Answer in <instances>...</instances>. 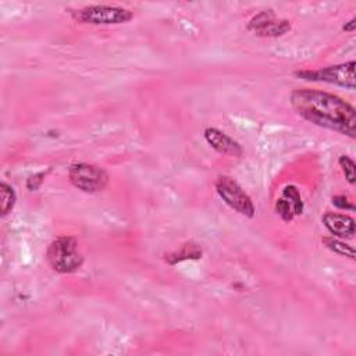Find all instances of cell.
Masks as SVG:
<instances>
[{
  "mask_svg": "<svg viewBox=\"0 0 356 356\" xmlns=\"http://www.w3.org/2000/svg\"><path fill=\"white\" fill-rule=\"evenodd\" d=\"M289 103L295 113L307 122L355 139V107L338 95L318 89L302 88L291 92Z\"/></svg>",
  "mask_w": 356,
  "mask_h": 356,
  "instance_id": "obj_1",
  "label": "cell"
},
{
  "mask_svg": "<svg viewBox=\"0 0 356 356\" xmlns=\"http://www.w3.org/2000/svg\"><path fill=\"white\" fill-rule=\"evenodd\" d=\"M50 267L60 274H71L81 268L83 256L78 250V242L74 236L63 235L50 242L46 250Z\"/></svg>",
  "mask_w": 356,
  "mask_h": 356,
  "instance_id": "obj_2",
  "label": "cell"
},
{
  "mask_svg": "<svg viewBox=\"0 0 356 356\" xmlns=\"http://www.w3.org/2000/svg\"><path fill=\"white\" fill-rule=\"evenodd\" d=\"M72 19L79 24L89 25H118L134 18V13L120 6L93 4L70 11Z\"/></svg>",
  "mask_w": 356,
  "mask_h": 356,
  "instance_id": "obj_3",
  "label": "cell"
},
{
  "mask_svg": "<svg viewBox=\"0 0 356 356\" xmlns=\"http://www.w3.org/2000/svg\"><path fill=\"white\" fill-rule=\"evenodd\" d=\"M355 67L356 63L353 60L342 64L328 65L316 70H298L293 75L299 79L312 81V82H325L337 86H342L345 89L353 90L356 88L355 83Z\"/></svg>",
  "mask_w": 356,
  "mask_h": 356,
  "instance_id": "obj_4",
  "label": "cell"
},
{
  "mask_svg": "<svg viewBox=\"0 0 356 356\" xmlns=\"http://www.w3.org/2000/svg\"><path fill=\"white\" fill-rule=\"evenodd\" d=\"M216 192L221 197V200L234 211L252 218L256 213V207L250 199V196L245 192V189L231 177L220 175L216 179Z\"/></svg>",
  "mask_w": 356,
  "mask_h": 356,
  "instance_id": "obj_5",
  "label": "cell"
},
{
  "mask_svg": "<svg viewBox=\"0 0 356 356\" xmlns=\"http://www.w3.org/2000/svg\"><path fill=\"white\" fill-rule=\"evenodd\" d=\"M68 179L81 192L96 193L108 184V174L99 165L89 163H74L68 168Z\"/></svg>",
  "mask_w": 356,
  "mask_h": 356,
  "instance_id": "obj_6",
  "label": "cell"
},
{
  "mask_svg": "<svg viewBox=\"0 0 356 356\" xmlns=\"http://www.w3.org/2000/svg\"><path fill=\"white\" fill-rule=\"evenodd\" d=\"M248 29L261 38H278L291 31L288 19L277 18L273 10H264L250 18Z\"/></svg>",
  "mask_w": 356,
  "mask_h": 356,
  "instance_id": "obj_7",
  "label": "cell"
},
{
  "mask_svg": "<svg viewBox=\"0 0 356 356\" xmlns=\"http://www.w3.org/2000/svg\"><path fill=\"white\" fill-rule=\"evenodd\" d=\"M204 140L213 147L217 153L229 156V157H241L243 153L242 146L234 138L228 136L225 132L217 128H206L203 132Z\"/></svg>",
  "mask_w": 356,
  "mask_h": 356,
  "instance_id": "obj_8",
  "label": "cell"
},
{
  "mask_svg": "<svg viewBox=\"0 0 356 356\" xmlns=\"http://www.w3.org/2000/svg\"><path fill=\"white\" fill-rule=\"evenodd\" d=\"M323 225L332 234V236L345 239L352 238L356 231L355 220L343 213L337 211H327L321 217Z\"/></svg>",
  "mask_w": 356,
  "mask_h": 356,
  "instance_id": "obj_9",
  "label": "cell"
},
{
  "mask_svg": "<svg viewBox=\"0 0 356 356\" xmlns=\"http://www.w3.org/2000/svg\"><path fill=\"white\" fill-rule=\"evenodd\" d=\"M202 257V249L196 245V243H192V242H188V243H184L181 246V249H178L177 252L174 253H170L165 256V261L168 264H177L179 261H184V260H189V259H200Z\"/></svg>",
  "mask_w": 356,
  "mask_h": 356,
  "instance_id": "obj_10",
  "label": "cell"
},
{
  "mask_svg": "<svg viewBox=\"0 0 356 356\" xmlns=\"http://www.w3.org/2000/svg\"><path fill=\"white\" fill-rule=\"evenodd\" d=\"M321 242L324 243V246L327 249H330L335 254H339V256H343V257H349L350 260H355V249L350 245L345 243L341 238L323 236Z\"/></svg>",
  "mask_w": 356,
  "mask_h": 356,
  "instance_id": "obj_11",
  "label": "cell"
},
{
  "mask_svg": "<svg viewBox=\"0 0 356 356\" xmlns=\"http://www.w3.org/2000/svg\"><path fill=\"white\" fill-rule=\"evenodd\" d=\"M0 199H1V206H0L1 217H6L14 209L17 202V195L14 188L4 181L0 184Z\"/></svg>",
  "mask_w": 356,
  "mask_h": 356,
  "instance_id": "obj_12",
  "label": "cell"
},
{
  "mask_svg": "<svg viewBox=\"0 0 356 356\" xmlns=\"http://www.w3.org/2000/svg\"><path fill=\"white\" fill-rule=\"evenodd\" d=\"M281 196L284 199H286L292 209H293V214L295 217L296 216H300L303 213V209H305V204H303V200L300 197V193H299V189L295 186V185H286L282 188V193Z\"/></svg>",
  "mask_w": 356,
  "mask_h": 356,
  "instance_id": "obj_13",
  "label": "cell"
},
{
  "mask_svg": "<svg viewBox=\"0 0 356 356\" xmlns=\"http://www.w3.org/2000/svg\"><path fill=\"white\" fill-rule=\"evenodd\" d=\"M274 209H275V213L280 216V218L282 221H285V222H291L293 220V217H295L293 209H292L291 203L286 199H284L282 196L275 200Z\"/></svg>",
  "mask_w": 356,
  "mask_h": 356,
  "instance_id": "obj_14",
  "label": "cell"
},
{
  "mask_svg": "<svg viewBox=\"0 0 356 356\" xmlns=\"http://www.w3.org/2000/svg\"><path fill=\"white\" fill-rule=\"evenodd\" d=\"M338 163H339V167H341L342 172L345 174L346 181H348L350 185H355V181H356V179H355V178H356V175H355V161H353L349 156L341 154L339 159H338Z\"/></svg>",
  "mask_w": 356,
  "mask_h": 356,
  "instance_id": "obj_15",
  "label": "cell"
},
{
  "mask_svg": "<svg viewBox=\"0 0 356 356\" xmlns=\"http://www.w3.org/2000/svg\"><path fill=\"white\" fill-rule=\"evenodd\" d=\"M331 203L339 210H350L355 211V204L346 195H335L331 197Z\"/></svg>",
  "mask_w": 356,
  "mask_h": 356,
  "instance_id": "obj_16",
  "label": "cell"
},
{
  "mask_svg": "<svg viewBox=\"0 0 356 356\" xmlns=\"http://www.w3.org/2000/svg\"><path fill=\"white\" fill-rule=\"evenodd\" d=\"M355 28H356V18H355V17H353L350 21H348V22L342 26V29H343L345 32H350V33L355 31Z\"/></svg>",
  "mask_w": 356,
  "mask_h": 356,
  "instance_id": "obj_17",
  "label": "cell"
}]
</instances>
